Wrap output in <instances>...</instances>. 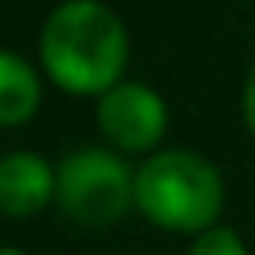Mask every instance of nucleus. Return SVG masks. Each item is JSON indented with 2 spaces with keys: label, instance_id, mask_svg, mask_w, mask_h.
<instances>
[{
  "label": "nucleus",
  "instance_id": "nucleus-1",
  "mask_svg": "<svg viewBox=\"0 0 255 255\" xmlns=\"http://www.w3.org/2000/svg\"><path fill=\"white\" fill-rule=\"evenodd\" d=\"M41 64L68 94H105L128 64V34L98 0H68L41 30Z\"/></svg>",
  "mask_w": 255,
  "mask_h": 255
},
{
  "label": "nucleus",
  "instance_id": "nucleus-2",
  "mask_svg": "<svg viewBox=\"0 0 255 255\" xmlns=\"http://www.w3.org/2000/svg\"><path fill=\"white\" fill-rule=\"evenodd\" d=\"M222 195V173L195 150H158L135 173V207L173 233H207Z\"/></svg>",
  "mask_w": 255,
  "mask_h": 255
},
{
  "label": "nucleus",
  "instance_id": "nucleus-3",
  "mask_svg": "<svg viewBox=\"0 0 255 255\" xmlns=\"http://www.w3.org/2000/svg\"><path fill=\"white\" fill-rule=\"evenodd\" d=\"M56 199L83 225H109L135 203V173L124 158L102 146H83L56 169Z\"/></svg>",
  "mask_w": 255,
  "mask_h": 255
},
{
  "label": "nucleus",
  "instance_id": "nucleus-4",
  "mask_svg": "<svg viewBox=\"0 0 255 255\" xmlns=\"http://www.w3.org/2000/svg\"><path fill=\"white\" fill-rule=\"evenodd\" d=\"M98 124L120 150H150L165 135V102L143 83H117L98 102Z\"/></svg>",
  "mask_w": 255,
  "mask_h": 255
},
{
  "label": "nucleus",
  "instance_id": "nucleus-5",
  "mask_svg": "<svg viewBox=\"0 0 255 255\" xmlns=\"http://www.w3.org/2000/svg\"><path fill=\"white\" fill-rule=\"evenodd\" d=\"M56 195V173L45 158L15 150L0 158V210L8 218H30Z\"/></svg>",
  "mask_w": 255,
  "mask_h": 255
},
{
  "label": "nucleus",
  "instance_id": "nucleus-6",
  "mask_svg": "<svg viewBox=\"0 0 255 255\" xmlns=\"http://www.w3.org/2000/svg\"><path fill=\"white\" fill-rule=\"evenodd\" d=\"M41 102L34 68L11 49H0V128L26 124Z\"/></svg>",
  "mask_w": 255,
  "mask_h": 255
},
{
  "label": "nucleus",
  "instance_id": "nucleus-7",
  "mask_svg": "<svg viewBox=\"0 0 255 255\" xmlns=\"http://www.w3.org/2000/svg\"><path fill=\"white\" fill-rule=\"evenodd\" d=\"M188 255H248V248L233 229H207L191 244Z\"/></svg>",
  "mask_w": 255,
  "mask_h": 255
},
{
  "label": "nucleus",
  "instance_id": "nucleus-8",
  "mask_svg": "<svg viewBox=\"0 0 255 255\" xmlns=\"http://www.w3.org/2000/svg\"><path fill=\"white\" fill-rule=\"evenodd\" d=\"M244 120H248V128H252V135H255V68H252V75H248V83H244Z\"/></svg>",
  "mask_w": 255,
  "mask_h": 255
},
{
  "label": "nucleus",
  "instance_id": "nucleus-9",
  "mask_svg": "<svg viewBox=\"0 0 255 255\" xmlns=\"http://www.w3.org/2000/svg\"><path fill=\"white\" fill-rule=\"evenodd\" d=\"M0 255H23V252H15V248H0Z\"/></svg>",
  "mask_w": 255,
  "mask_h": 255
}]
</instances>
